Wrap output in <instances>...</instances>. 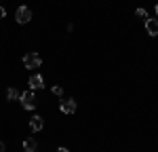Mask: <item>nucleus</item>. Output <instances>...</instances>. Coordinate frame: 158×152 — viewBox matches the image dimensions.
<instances>
[{"label":"nucleus","instance_id":"f257e3e1","mask_svg":"<svg viewBox=\"0 0 158 152\" xmlns=\"http://www.w3.org/2000/svg\"><path fill=\"white\" fill-rule=\"evenodd\" d=\"M19 99H21V106H23L25 110H34L36 108V97H34V91L32 89L30 91H23Z\"/></svg>","mask_w":158,"mask_h":152},{"label":"nucleus","instance_id":"f03ea898","mask_svg":"<svg viewBox=\"0 0 158 152\" xmlns=\"http://www.w3.org/2000/svg\"><path fill=\"white\" fill-rule=\"evenodd\" d=\"M40 63H42V59H40V55H38V53H27V55L23 57V65L27 68V70L40 68Z\"/></svg>","mask_w":158,"mask_h":152},{"label":"nucleus","instance_id":"7ed1b4c3","mask_svg":"<svg viewBox=\"0 0 158 152\" xmlns=\"http://www.w3.org/2000/svg\"><path fill=\"white\" fill-rule=\"evenodd\" d=\"M30 19H32V11H30L25 4L15 11V21H17V23H27Z\"/></svg>","mask_w":158,"mask_h":152},{"label":"nucleus","instance_id":"20e7f679","mask_svg":"<svg viewBox=\"0 0 158 152\" xmlns=\"http://www.w3.org/2000/svg\"><path fill=\"white\" fill-rule=\"evenodd\" d=\"M61 112L63 114H74L76 112V101L72 97H61V103H59Z\"/></svg>","mask_w":158,"mask_h":152},{"label":"nucleus","instance_id":"39448f33","mask_svg":"<svg viewBox=\"0 0 158 152\" xmlns=\"http://www.w3.org/2000/svg\"><path fill=\"white\" fill-rule=\"evenodd\" d=\"M146 32L150 36L158 34V19H146Z\"/></svg>","mask_w":158,"mask_h":152},{"label":"nucleus","instance_id":"423d86ee","mask_svg":"<svg viewBox=\"0 0 158 152\" xmlns=\"http://www.w3.org/2000/svg\"><path fill=\"white\" fill-rule=\"evenodd\" d=\"M42 87H44V80H42L40 74L30 76V89H32V91H34V89H42Z\"/></svg>","mask_w":158,"mask_h":152},{"label":"nucleus","instance_id":"0eeeda50","mask_svg":"<svg viewBox=\"0 0 158 152\" xmlns=\"http://www.w3.org/2000/svg\"><path fill=\"white\" fill-rule=\"evenodd\" d=\"M42 125H44V120H42L40 116H36V114L30 118V129H32V131H40V129H42Z\"/></svg>","mask_w":158,"mask_h":152},{"label":"nucleus","instance_id":"6e6552de","mask_svg":"<svg viewBox=\"0 0 158 152\" xmlns=\"http://www.w3.org/2000/svg\"><path fill=\"white\" fill-rule=\"evenodd\" d=\"M23 150L25 152H36V139H34V137H27L23 141Z\"/></svg>","mask_w":158,"mask_h":152},{"label":"nucleus","instance_id":"1a4fd4ad","mask_svg":"<svg viewBox=\"0 0 158 152\" xmlns=\"http://www.w3.org/2000/svg\"><path fill=\"white\" fill-rule=\"evenodd\" d=\"M6 97H9V101H13V99H17V97H21L19 95V91L15 87H9V91H6Z\"/></svg>","mask_w":158,"mask_h":152},{"label":"nucleus","instance_id":"9d476101","mask_svg":"<svg viewBox=\"0 0 158 152\" xmlns=\"http://www.w3.org/2000/svg\"><path fill=\"white\" fill-rule=\"evenodd\" d=\"M135 13H137V17H141V19H148V11H146V9H137Z\"/></svg>","mask_w":158,"mask_h":152},{"label":"nucleus","instance_id":"9b49d317","mask_svg":"<svg viewBox=\"0 0 158 152\" xmlns=\"http://www.w3.org/2000/svg\"><path fill=\"white\" fill-rule=\"evenodd\" d=\"M53 95H57V97H61V95H63V89H61L59 85H57V87H53Z\"/></svg>","mask_w":158,"mask_h":152},{"label":"nucleus","instance_id":"f8f14e48","mask_svg":"<svg viewBox=\"0 0 158 152\" xmlns=\"http://www.w3.org/2000/svg\"><path fill=\"white\" fill-rule=\"evenodd\" d=\"M4 15H6V11H4V9L0 6V17H4Z\"/></svg>","mask_w":158,"mask_h":152},{"label":"nucleus","instance_id":"ddd939ff","mask_svg":"<svg viewBox=\"0 0 158 152\" xmlns=\"http://www.w3.org/2000/svg\"><path fill=\"white\" fill-rule=\"evenodd\" d=\"M0 152H4V144L2 141H0Z\"/></svg>","mask_w":158,"mask_h":152},{"label":"nucleus","instance_id":"4468645a","mask_svg":"<svg viewBox=\"0 0 158 152\" xmlns=\"http://www.w3.org/2000/svg\"><path fill=\"white\" fill-rule=\"evenodd\" d=\"M57 152H68V148H59V150H57Z\"/></svg>","mask_w":158,"mask_h":152},{"label":"nucleus","instance_id":"2eb2a0df","mask_svg":"<svg viewBox=\"0 0 158 152\" xmlns=\"http://www.w3.org/2000/svg\"><path fill=\"white\" fill-rule=\"evenodd\" d=\"M156 13H158V4H156Z\"/></svg>","mask_w":158,"mask_h":152}]
</instances>
